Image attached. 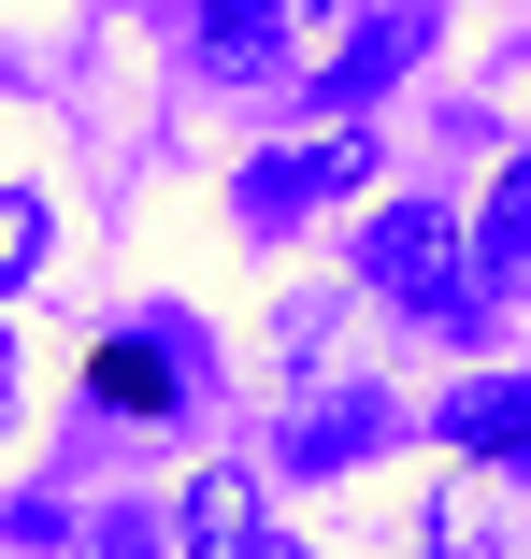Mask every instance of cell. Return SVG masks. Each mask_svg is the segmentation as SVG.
Returning a JSON list of instances; mask_svg holds the SVG:
<instances>
[{
    "mask_svg": "<svg viewBox=\"0 0 531 559\" xmlns=\"http://www.w3.org/2000/svg\"><path fill=\"white\" fill-rule=\"evenodd\" d=\"M474 259H488V245L460 230L446 201H388L374 230H359V273H374V301H388V316H416V330H460V345L488 330V273H474Z\"/></svg>",
    "mask_w": 531,
    "mask_h": 559,
    "instance_id": "obj_1",
    "label": "cell"
},
{
    "mask_svg": "<svg viewBox=\"0 0 531 559\" xmlns=\"http://www.w3.org/2000/svg\"><path fill=\"white\" fill-rule=\"evenodd\" d=\"M201 373H216V359H201L187 316H144V330H101V345H86V388L116 416H173V402H201Z\"/></svg>",
    "mask_w": 531,
    "mask_h": 559,
    "instance_id": "obj_2",
    "label": "cell"
},
{
    "mask_svg": "<svg viewBox=\"0 0 531 559\" xmlns=\"http://www.w3.org/2000/svg\"><path fill=\"white\" fill-rule=\"evenodd\" d=\"M359 173H374V144H345V130H331V144H287V158H259V173L231 187V215H245V230H302V215L345 201Z\"/></svg>",
    "mask_w": 531,
    "mask_h": 559,
    "instance_id": "obj_3",
    "label": "cell"
},
{
    "mask_svg": "<svg viewBox=\"0 0 531 559\" xmlns=\"http://www.w3.org/2000/svg\"><path fill=\"white\" fill-rule=\"evenodd\" d=\"M173 545H187V559H302V545L259 516L245 474H187V488H173Z\"/></svg>",
    "mask_w": 531,
    "mask_h": 559,
    "instance_id": "obj_4",
    "label": "cell"
},
{
    "mask_svg": "<svg viewBox=\"0 0 531 559\" xmlns=\"http://www.w3.org/2000/svg\"><path fill=\"white\" fill-rule=\"evenodd\" d=\"M446 460L531 474V373H474V388H446Z\"/></svg>",
    "mask_w": 531,
    "mask_h": 559,
    "instance_id": "obj_5",
    "label": "cell"
},
{
    "mask_svg": "<svg viewBox=\"0 0 531 559\" xmlns=\"http://www.w3.org/2000/svg\"><path fill=\"white\" fill-rule=\"evenodd\" d=\"M287 58V0H201V72L216 86H259Z\"/></svg>",
    "mask_w": 531,
    "mask_h": 559,
    "instance_id": "obj_6",
    "label": "cell"
},
{
    "mask_svg": "<svg viewBox=\"0 0 531 559\" xmlns=\"http://www.w3.org/2000/svg\"><path fill=\"white\" fill-rule=\"evenodd\" d=\"M432 29H446V15H359V44L331 58V100H374L388 72H416V58H432Z\"/></svg>",
    "mask_w": 531,
    "mask_h": 559,
    "instance_id": "obj_7",
    "label": "cell"
},
{
    "mask_svg": "<svg viewBox=\"0 0 531 559\" xmlns=\"http://www.w3.org/2000/svg\"><path fill=\"white\" fill-rule=\"evenodd\" d=\"M388 444V402H316V416H287V474H331V460H374Z\"/></svg>",
    "mask_w": 531,
    "mask_h": 559,
    "instance_id": "obj_8",
    "label": "cell"
},
{
    "mask_svg": "<svg viewBox=\"0 0 531 559\" xmlns=\"http://www.w3.org/2000/svg\"><path fill=\"white\" fill-rule=\"evenodd\" d=\"M474 245H488L503 273H531V144H517V158H503V187L474 201Z\"/></svg>",
    "mask_w": 531,
    "mask_h": 559,
    "instance_id": "obj_9",
    "label": "cell"
}]
</instances>
